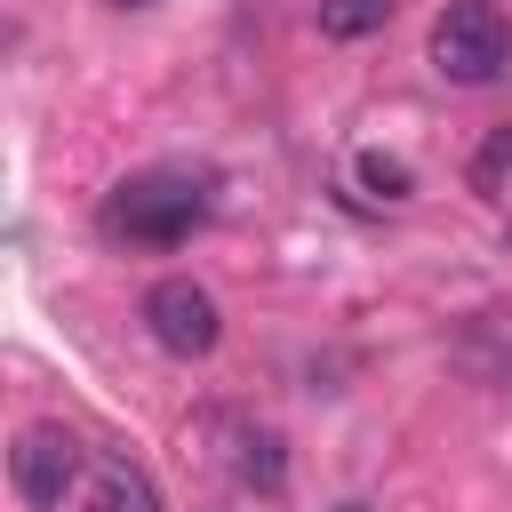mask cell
Masks as SVG:
<instances>
[{
  "label": "cell",
  "mask_w": 512,
  "mask_h": 512,
  "mask_svg": "<svg viewBox=\"0 0 512 512\" xmlns=\"http://www.w3.org/2000/svg\"><path fill=\"white\" fill-rule=\"evenodd\" d=\"M208 176L192 168H144L128 184H112L104 200V232L112 240H136V248H184L200 224H208Z\"/></svg>",
  "instance_id": "6da1fadb"
},
{
  "label": "cell",
  "mask_w": 512,
  "mask_h": 512,
  "mask_svg": "<svg viewBox=\"0 0 512 512\" xmlns=\"http://www.w3.org/2000/svg\"><path fill=\"white\" fill-rule=\"evenodd\" d=\"M424 48H432V72L448 88H488V80L512 72V24H504L496 0H448L432 16V40Z\"/></svg>",
  "instance_id": "7a4b0ae2"
},
{
  "label": "cell",
  "mask_w": 512,
  "mask_h": 512,
  "mask_svg": "<svg viewBox=\"0 0 512 512\" xmlns=\"http://www.w3.org/2000/svg\"><path fill=\"white\" fill-rule=\"evenodd\" d=\"M88 448L64 432V424H24L16 448H8V480L24 496V512H64L72 488H88Z\"/></svg>",
  "instance_id": "3957f363"
},
{
  "label": "cell",
  "mask_w": 512,
  "mask_h": 512,
  "mask_svg": "<svg viewBox=\"0 0 512 512\" xmlns=\"http://www.w3.org/2000/svg\"><path fill=\"white\" fill-rule=\"evenodd\" d=\"M144 328H152V344L168 360H208L216 336H224V312H216V296L192 272H168V280L144 288Z\"/></svg>",
  "instance_id": "277c9868"
},
{
  "label": "cell",
  "mask_w": 512,
  "mask_h": 512,
  "mask_svg": "<svg viewBox=\"0 0 512 512\" xmlns=\"http://www.w3.org/2000/svg\"><path fill=\"white\" fill-rule=\"evenodd\" d=\"M216 464L240 480V488H256V496H280V480H288V456H280V432L272 424H248V416H224L216 424Z\"/></svg>",
  "instance_id": "5b68a950"
},
{
  "label": "cell",
  "mask_w": 512,
  "mask_h": 512,
  "mask_svg": "<svg viewBox=\"0 0 512 512\" xmlns=\"http://www.w3.org/2000/svg\"><path fill=\"white\" fill-rule=\"evenodd\" d=\"M88 512H160V480L128 456V448H104L88 464V488H80Z\"/></svg>",
  "instance_id": "8992f818"
},
{
  "label": "cell",
  "mask_w": 512,
  "mask_h": 512,
  "mask_svg": "<svg viewBox=\"0 0 512 512\" xmlns=\"http://www.w3.org/2000/svg\"><path fill=\"white\" fill-rule=\"evenodd\" d=\"M400 0H320V40H368L392 24Z\"/></svg>",
  "instance_id": "52a82bcc"
},
{
  "label": "cell",
  "mask_w": 512,
  "mask_h": 512,
  "mask_svg": "<svg viewBox=\"0 0 512 512\" xmlns=\"http://www.w3.org/2000/svg\"><path fill=\"white\" fill-rule=\"evenodd\" d=\"M352 176H360V184H368V200H384V208H400V200L416 192L408 160H392V152H360V160H352Z\"/></svg>",
  "instance_id": "ba28073f"
},
{
  "label": "cell",
  "mask_w": 512,
  "mask_h": 512,
  "mask_svg": "<svg viewBox=\"0 0 512 512\" xmlns=\"http://www.w3.org/2000/svg\"><path fill=\"white\" fill-rule=\"evenodd\" d=\"M472 184H480L488 200H512V128H496V136L472 152Z\"/></svg>",
  "instance_id": "9c48e42d"
},
{
  "label": "cell",
  "mask_w": 512,
  "mask_h": 512,
  "mask_svg": "<svg viewBox=\"0 0 512 512\" xmlns=\"http://www.w3.org/2000/svg\"><path fill=\"white\" fill-rule=\"evenodd\" d=\"M336 512H376V504H360V496H352V504H336Z\"/></svg>",
  "instance_id": "30bf717a"
},
{
  "label": "cell",
  "mask_w": 512,
  "mask_h": 512,
  "mask_svg": "<svg viewBox=\"0 0 512 512\" xmlns=\"http://www.w3.org/2000/svg\"><path fill=\"white\" fill-rule=\"evenodd\" d=\"M104 8H152V0H104Z\"/></svg>",
  "instance_id": "8fae6325"
}]
</instances>
